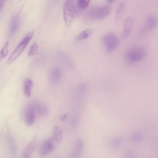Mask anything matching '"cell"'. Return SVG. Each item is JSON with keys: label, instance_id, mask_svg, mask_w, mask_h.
<instances>
[{"label": "cell", "instance_id": "cell-1", "mask_svg": "<svg viewBox=\"0 0 158 158\" xmlns=\"http://www.w3.org/2000/svg\"><path fill=\"white\" fill-rule=\"evenodd\" d=\"M80 9L77 1L67 0L65 1L63 7V15L66 24L69 26L78 15Z\"/></svg>", "mask_w": 158, "mask_h": 158}, {"label": "cell", "instance_id": "cell-2", "mask_svg": "<svg viewBox=\"0 0 158 158\" xmlns=\"http://www.w3.org/2000/svg\"><path fill=\"white\" fill-rule=\"evenodd\" d=\"M146 50L143 47L134 46L128 48L125 51L124 57L130 63H134L142 60L145 56Z\"/></svg>", "mask_w": 158, "mask_h": 158}, {"label": "cell", "instance_id": "cell-3", "mask_svg": "<svg viewBox=\"0 0 158 158\" xmlns=\"http://www.w3.org/2000/svg\"><path fill=\"white\" fill-rule=\"evenodd\" d=\"M111 8L108 4L95 6L91 8L88 12V16L91 19H99L106 17L110 13Z\"/></svg>", "mask_w": 158, "mask_h": 158}, {"label": "cell", "instance_id": "cell-4", "mask_svg": "<svg viewBox=\"0 0 158 158\" xmlns=\"http://www.w3.org/2000/svg\"><path fill=\"white\" fill-rule=\"evenodd\" d=\"M34 35L33 32L27 34L15 49L9 58L8 62L11 63L14 61L22 53L27 45Z\"/></svg>", "mask_w": 158, "mask_h": 158}, {"label": "cell", "instance_id": "cell-5", "mask_svg": "<svg viewBox=\"0 0 158 158\" xmlns=\"http://www.w3.org/2000/svg\"><path fill=\"white\" fill-rule=\"evenodd\" d=\"M102 41L108 51H111L115 49L119 43L118 37L112 32L108 33L104 35L102 37Z\"/></svg>", "mask_w": 158, "mask_h": 158}, {"label": "cell", "instance_id": "cell-6", "mask_svg": "<svg viewBox=\"0 0 158 158\" xmlns=\"http://www.w3.org/2000/svg\"><path fill=\"white\" fill-rule=\"evenodd\" d=\"M56 143H57L52 137L44 140L40 148V155L45 156L52 152L55 148Z\"/></svg>", "mask_w": 158, "mask_h": 158}, {"label": "cell", "instance_id": "cell-7", "mask_svg": "<svg viewBox=\"0 0 158 158\" xmlns=\"http://www.w3.org/2000/svg\"><path fill=\"white\" fill-rule=\"evenodd\" d=\"M36 113L34 103H30L26 106L24 110V117L27 125L31 126L34 123Z\"/></svg>", "mask_w": 158, "mask_h": 158}, {"label": "cell", "instance_id": "cell-8", "mask_svg": "<svg viewBox=\"0 0 158 158\" xmlns=\"http://www.w3.org/2000/svg\"><path fill=\"white\" fill-rule=\"evenodd\" d=\"M133 19L131 17H128L125 20L122 34V37L123 39H125L129 36L133 23Z\"/></svg>", "mask_w": 158, "mask_h": 158}, {"label": "cell", "instance_id": "cell-9", "mask_svg": "<svg viewBox=\"0 0 158 158\" xmlns=\"http://www.w3.org/2000/svg\"><path fill=\"white\" fill-rule=\"evenodd\" d=\"M37 138L34 137L27 145L24 152L23 158H30L37 144Z\"/></svg>", "mask_w": 158, "mask_h": 158}, {"label": "cell", "instance_id": "cell-10", "mask_svg": "<svg viewBox=\"0 0 158 158\" xmlns=\"http://www.w3.org/2000/svg\"><path fill=\"white\" fill-rule=\"evenodd\" d=\"M84 143L81 139H77L75 143L72 154L73 158H78L83 151Z\"/></svg>", "mask_w": 158, "mask_h": 158}, {"label": "cell", "instance_id": "cell-11", "mask_svg": "<svg viewBox=\"0 0 158 158\" xmlns=\"http://www.w3.org/2000/svg\"><path fill=\"white\" fill-rule=\"evenodd\" d=\"M19 25V17L17 14L14 15L11 18L10 26V34L13 35L17 30Z\"/></svg>", "mask_w": 158, "mask_h": 158}, {"label": "cell", "instance_id": "cell-12", "mask_svg": "<svg viewBox=\"0 0 158 158\" xmlns=\"http://www.w3.org/2000/svg\"><path fill=\"white\" fill-rule=\"evenodd\" d=\"M33 86V82L31 79L27 78L24 81L23 84V91L24 96L27 98L31 95Z\"/></svg>", "mask_w": 158, "mask_h": 158}, {"label": "cell", "instance_id": "cell-13", "mask_svg": "<svg viewBox=\"0 0 158 158\" xmlns=\"http://www.w3.org/2000/svg\"><path fill=\"white\" fill-rule=\"evenodd\" d=\"M157 20L153 15H150L147 18L145 23V27L148 30L153 29L156 26Z\"/></svg>", "mask_w": 158, "mask_h": 158}, {"label": "cell", "instance_id": "cell-14", "mask_svg": "<svg viewBox=\"0 0 158 158\" xmlns=\"http://www.w3.org/2000/svg\"><path fill=\"white\" fill-rule=\"evenodd\" d=\"M52 137L57 143H60L62 141L63 139L62 131L58 126L56 125L54 127Z\"/></svg>", "mask_w": 158, "mask_h": 158}, {"label": "cell", "instance_id": "cell-15", "mask_svg": "<svg viewBox=\"0 0 158 158\" xmlns=\"http://www.w3.org/2000/svg\"><path fill=\"white\" fill-rule=\"evenodd\" d=\"M61 77V73L60 70L58 68L52 69L50 75L51 81L52 83H55L59 82Z\"/></svg>", "mask_w": 158, "mask_h": 158}, {"label": "cell", "instance_id": "cell-16", "mask_svg": "<svg viewBox=\"0 0 158 158\" xmlns=\"http://www.w3.org/2000/svg\"><path fill=\"white\" fill-rule=\"evenodd\" d=\"M36 113L40 114L45 115L48 113L47 107L43 103L35 102L34 103Z\"/></svg>", "mask_w": 158, "mask_h": 158}, {"label": "cell", "instance_id": "cell-17", "mask_svg": "<svg viewBox=\"0 0 158 158\" xmlns=\"http://www.w3.org/2000/svg\"><path fill=\"white\" fill-rule=\"evenodd\" d=\"M92 30L90 29H87L80 33L77 37L76 40L81 41L88 38L92 34Z\"/></svg>", "mask_w": 158, "mask_h": 158}, {"label": "cell", "instance_id": "cell-18", "mask_svg": "<svg viewBox=\"0 0 158 158\" xmlns=\"http://www.w3.org/2000/svg\"><path fill=\"white\" fill-rule=\"evenodd\" d=\"M124 8V3H121L119 5L116 14L115 19L117 21H118L120 19L123 14Z\"/></svg>", "mask_w": 158, "mask_h": 158}, {"label": "cell", "instance_id": "cell-19", "mask_svg": "<svg viewBox=\"0 0 158 158\" xmlns=\"http://www.w3.org/2000/svg\"><path fill=\"white\" fill-rule=\"evenodd\" d=\"M8 41L7 42L0 51V62L7 55L8 52Z\"/></svg>", "mask_w": 158, "mask_h": 158}, {"label": "cell", "instance_id": "cell-20", "mask_svg": "<svg viewBox=\"0 0 158 158\" xmlns=\"http://www.w3.org/2000/svg\"><path fill=\"white\" fill-rule=\"evenodd\" d=\"M122 137H117L112 140L111 143V146L114 148L118 147L122 143L123 141Z\"/></svg>", "mask_w": 158, "mask_h": 158}, {"label": "cell", "instance_id": "cell-21", "mask_svg": "<svg viewBox=\"0 0 158 158\" xmlns=\"http://www.w3.org/2000/svg\"><path fill=\"white\" fill-rule=\"evenodd\" d=\"M38 48V45L36 43L33 44L30 49L28 56L30 57H32L35 55L37 52Z\"/></svg>", "mask_w": 158, "mask_h": 158}, {"label": "cell", "instance_id": "cell-22", "mask_svg": "<svg viewBox=\"0 0 158 158\" xmlns=\"http://www.w3.org/2000/svg\"><path fill=\"white\" fill-rule=\"evenodd\" d=\"M89 0H79L77 1V3L80 8L81 9H86L89 4Z\"/></svg>", "mask_w": 158, "mask_h": 158}, {"label": "cell", "instance_id": "cell-23", "mask_svg": "<svg viewBox=\"0 0 158 158\" xmlns=\"http://www.w3.org/2000/svg\"><path fill=\"white\" fill-rule=\"evenodd\" d=\"M9 145L10 147V148L11 151L12 152V153L13 154L15 153L16 151V148L15 147V144L14 140L12 139V138L9 137Z\"/></svg>", "mask_w": 158, "mask_h": 158}, {"label": "cell", "instance_id": "cell-24", "mask_svg": "<svg viewBox=\"0 0 158 158\" xmlns=\"http://www.w3.org/2000/svg\"><path fill=\"white\" fill-rule=\"evenodd\" d=\"M131 139L133 141L138 142L142 140V137L140 134L136 133L133 135Z\"/></svg>", "mask_w": 158, "mask_h": 158}, {"label": "cell", "instance_id": "cell-25", "mask_svg": "<svg viewBox=\"0 0 158 158\" xmlns=\"http://www.w3.org/2000/svg\"><path fill=\"white\" fill-rule=\"evenodd\" d=\"M126 158H135V156L133 152H129L126 154Z\"/></svg>", "mask_w": 158, "mask_h": 158}, {"label": "cell", "instance_id": "cell-26", "mask_svg": "<svg viewBox=\"0 0 158 158\" xmlns=\"http://www.w3.org/2000/svg\"><path fill=\"white\" fill-rule=\"evenodd\" d=\"M5 1V0H0V14L3 6Z\"/></svg>", "mask_w": 158, "mask_h": 158}, {"label": "cell", "instance_id": "cell-27", "mask_svg": "<svg viewBox=\"0 0 158 158\" xmlns=\"http://www.w3.org/2000/svg\"><path fill=\"white\" fill-rule=\"evenodd\" d=\"M67 114L63 115L61 117L60 119L62 121H64L67 118Z\"/></svg>", "mask_w": 158, "mask_h": 158}, {"label": "cell", "instance_id": "cell-28", "mask_svg": "<svg viewBox=\"0 0 158 158\" xmlns=\"http://www.w3.org/2000/svg\"><path fill=\"white\" fill-rule=\"evenodd\" d=\"M109 2H113L114 1L113 0H108V1Z\"/></svg>", "mask_w": 158, "mask_h": 158}]
</instances>
